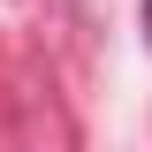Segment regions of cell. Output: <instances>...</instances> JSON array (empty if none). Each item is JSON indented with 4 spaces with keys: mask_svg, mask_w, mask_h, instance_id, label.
Returning <instances> with one entry per match:
<instances>
[{
    "mask_svg": "<svg viewBox=\"0 0 152 152\" xmlns=\"http://www.w3.org/2000/svg\"><path fill=\"white\" fill-rule=\"evenodd\" d=\"M145 46H152V0H145Z\"/></svg>",
    "mask_w": 152,
    "mask_h": 152,
    "instance_id": "obj_1",
    "label": "cell"
}]
</instances>
